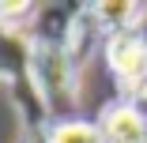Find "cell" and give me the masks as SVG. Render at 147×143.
<instances>
[{"label": "cell", "instance_id": "cell-1", "mask_svg": "<svg viewBox=\"0 0 147 143\" xmlns=\"http://www.w3.org/2000/svg\"><path fill=\"white\" fill-rule=\"evenodd\" d=\"M30 83L38 98L57 109V121H64V113L76 105V60L64 42H38L30 45V60H26Z\"/></svg>", "mask_w": 147, "mask_h": 143}, {"label": "cell", "instance_id": "cell-7", "mask_svg": "<svg viewBox=\"0 0 147 143\" xmlns=\"http://www.w3.org/2000/svg\"><path fill=\"white\" fill-rule=\"evenodd\" d=\"M143 143H147V139H143Z\"/></svg>", "mask_w": 147, "mask_h": 143}, {"label": "cell", "instance_id": "cell-4", "mask_svg": "<svg viewBox=\"0 0 147 143\" xmlns=\"http://www.w3.org/2000/svg\"><path fill=\"white\" fill-rule=\"evenodd\" d=\"M94 19V26H102V30L113 34H128V30H140V4H94V8H87Z\"/></svg>", "mask_w": 147, "mask_h": 143}, {"label": "cell", "instance_id": "cell-2", "mask_svg": "<svg viewBox=\"0 0 147 143\" xmlns=\"http://www.w3.org/2000/svg\"><path fill=\"white\" fill-rule=\"evenodd\" d=\"M106 64L117 79V87L125 91V98L136 102L147 87V38L140 30L106 38Z\"/></svg>", "mask_w": 147, "mask_h": 143}, {"label": "cell", "instance_id": "cell-3", "mask_svg": "<svg viewBox=\"0 0 147 143\" xmlns=\"http://www.w3.org/2000/svg\"><path fill=\"white\" fill-rule=\"evenodd\" d=\"M98 132L106 143H143L147 139V117L132 98H117L98 113Z\"/></svg>", "mask_w": 147, "mask_h": 143}, {"label": "cell", "instance_id": "cell-5", "mask_svg": "<svg viewBox=\"0 0 147 143\" xmlns=\"http://www.w3.org/2000/svg\"><path fill=\"white\" fill-rule=\"evenodd\" d=\"M45 143H106L98 132V121H83V117H64V121H49Z\"/></svg>", "mask_w": 147, "mask_h": 143}, {"label": "cell", "instance_id": "cell-6", "mask_svg": "<svg viewBox=\"0 0 147 143\" xmlns=\"http://www.w3.org/2000/svg\"><path fill=\"white\" fill-rule=\"evenodd\" d=\"M140 98H143V105H147V87H143V94H140Z\"/></svg>", "mask_w": 147, "mask_h": 143}]
</instances>
